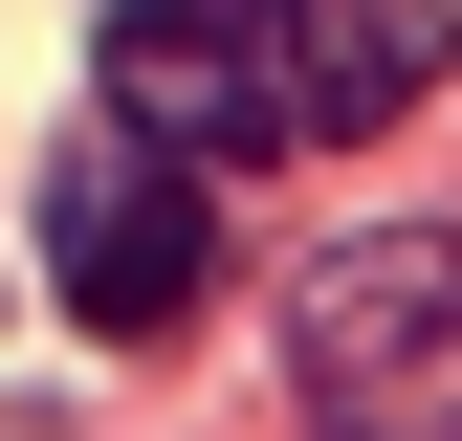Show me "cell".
I'll list each match as a JSON object with an SVG mask.
<instances>
[{
	"label": "cell",
	"mask_w": 462,
	"mask_h": 441,
	"mask_svg": "<svg viewBox=\"0 0 462 441\" xmlns=\"http://www.w3.org/2000/svg\"><path fill=\"white\" fill-rule=\"evenodd\" d=\"M286 398L309 441H462V220H353L286 265Z\"/></svg>",
	"instance_id": "cell-1"
},
{
	"label": "cell",
	"mask_w": 462,
	"mask_h": 441,
	"mask_svg": "<svg viewBox=\"0 0 462 441\" xmlns=\"http://www.w3.org/2000/svg\"><path fill=\"white\" fill-rule=\"evenodd\" d=\"M462 67V0H309V133H374Z\"/></svg>",
	"instance_id": "cell-4"
},
{
	"label": "cell",
	"mask_w": 462,
	"mask_h": 441,
	"mask_svg": "<svg viewBox=\"0 0 462 441\" xmlns=\"http://www.w3.org/2000/svg\"><path fill=\"white\" fill-rule=\"evenodd\" d=\"M44 287H67L110 353H154V331L220 287V155L133 133V110H88V133L44 155Z\"/></svg>",
	"instance_id": "cell-2"
},
{
	"label": "cell",
	"mask_w": 462,
	"mask_h": 441,
	"mask_svg": "<svg viewBox=\"0 0 462 441\" xmlns=\"http://www.w3.org/2000/svg\"><path fill=\"white\" fill-rule=\"evenodd\" d=\"M110 110L177 155H286L309 133V0H110Z\"/></svg>",
	"instance_id": "cell-3"
}]
</instances>
